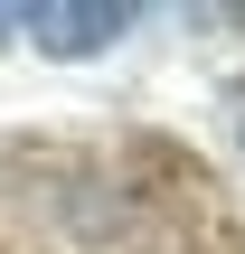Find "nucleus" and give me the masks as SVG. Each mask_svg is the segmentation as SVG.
Instances as JSON below:
<instances>
[{
  "mask_svg": "<svg viewBox=\"0 0 245 254\" xmlns=\"http://www.w3.org/2000/svg\"><path fill=\"white\" fill-rule=\"evenodd\" d=\"M28 28H38V47H47V57H94V47H113V38L132 28V9H94V0H47V9H28Z\"/></svg>",
  "mask_w": 245,
  "mask_h": 254,
  "instance_id": "nucleus-1",
  "label": "nucleus"
}]
</instances>
